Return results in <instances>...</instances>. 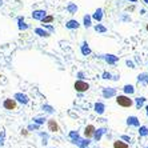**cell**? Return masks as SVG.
I'll return each instance as SVG.
<instances>
[{"mask_svg": "<svg viewBox=\"0 0 148 148\" xmlns=\"http://www.w3.org/2000/svg\"><path fill=\"white\" fill-rule=\"evenodd\" d=\"M116 104L121 108H131L134 106V100L130 97V95H119L116 96Z\"/></svg>", "mask_w": 148, "mask_h": 148, "instance_id": "1", "label": "cell"}, {"mask_svg": "<svg viewBox=\"0 0 148 148\" xmlns=\"http://www.w3.org/2000/svg\"><path fill=\"white\" fill-rule=\"evenodd\" d=\"M73 88H75L76 92L83 93V92H87V91L90 90V84L87 82H84L83 79H77L73 83Z\"/></svg>", "mask_w": 148, "mask_h": 148, "instance_id": "2", "label": "cell"}, {"mask_svg": "<svg viewBox=\"0 0 148 148\" xmlns=\"http://www.w3.org/2000/svg\"><path fill=\"white\" fill-rule=\"evenodd\" d=\"M117 95V90L114 88V87H104L103 90H101V96L104 99H112Z\"/></svg>", "mask_w": 148, "mask_h": 148, "instance_id": "3", "label": "cell"}, {"mask_svg": "<svg viewBox=\"0 0 148 148\" xmlns=\"http://www.w3.org/2000/svg\"><path fill=\"white\" fill-rule=\"evenodd\" d=\"M71 143L72 144H75V145H77L79 148H91L90 145H91V140L90 139H82L79 136L77 139H75V140H71Z\"/></svg>", "mask_w": 148, "mask_h": 148, "instance_id": "4", "label": "cell"}, {"mask_svg": "<svg viewBox=\"0 0 148 148\" xmlns=\"http://www.w3.org/2000/svg\"><path fill=\"white\" fill-rule=\"evenodd\" d=\"M101 59H103L107 64H110V66H115V64L119 62V56L112 55V53H106V55H101Z\"/></svg>", "mask_w": 148, "mask_h": 148, "instance_id": "5", "label": "cell"}, {"mask_svg": "<svg viewBox=\"0 0 148 148\" xmlns=\"http://www.w3.org/2000/svg\"><path fill=\"white\" fill-rule=\"evenodd\" d=\"M14 99L16 100L17 103H20V104H28L29 103V97L25 95V93H23V92H17V93H15L14 95Z\"/></svg>", "mask_w": 148, "mask_h": 148, "instance_id": "6", "label": "cell"}, {"mask_svg": "<svg viewBox=\"0 0 148 148\" xmlns=\"http://www.w3.org/2000/svg\"><path fill=\"white\" fill-rule=\"evenodd\" d=\"M3 107L8 111H14L17 107V101L15 99H5L3 101Z\"/></svg>", "mask_w": 148, "mask_h": 148, "instance_id": "7", "label": "cell"}, {"mask_svg": "<svg viewBox=\"0 0 148 148\" xmlns=\"http://www.w3.org/2000/svg\"><path fill=\"white\" fill-rule=\"evenodd\" d=\"M91 16H92V20L97 21V23H101V20H103V17H104V10L101 7L96 8L95 12H93Z\"/></svg>", "mask_w": 148, "mask_h": 148, "instance_id": "8", "label": "cell"}, {"mask_svg": "<svg viewBox=\"0 0 148 148\" xmlns=\"http://www.w3.org/2000/svg\"><path fill=\"white\" fill-rule=\"evenodd\" d=\"M107 128L106 127H100V128H97V130H95V132H93V136H92V139L95 141H100L101 140V138H103V135L104 134H107Z\"/></svg>", "mask_w": 148, "mask_h": 148, "instance_id": "9", "label": "cell"}, {"mask_svg": "<svg viewBox=\"0 0 148 148\" xmlns=\"http://www.w3.org/2000/svg\"><path fill=\"white\" fill-rule=\"evenodd\" d=\"M93 111H95V114L101 116V115L106 112V104L101 103V101H96V103L93 104Z\"/></svg>", "mask_w": 148, "mask_h": 148, "instance_id": "10", "label": "cell"}, {"mask_svg": "<svg viewBox=\"0 0 148 148\" xmlns=\"http://www.w3.org/2000/svg\"><path fill=\"white\" fill-rule=\"evenodd\" d=\"M125 123H127L128 127H136V128L140 127V120H139V117L134 116V115H132V116H128Z\"/></svg>", "mask_w": 148, "mask_h": 148, "instance_id": "11", "label": "cell"}, {"mask_svg": "<svg viewBox=\"0 0 148 148\" xmlns=\"http://www.w3.org/2000/svg\"><path fill=\"white\" fill-rule=\"evenodd\" d=\"M16 21H17V28H19L20 31H27V29H29V24H27L24 21V16H17Z\"/></svg>", "mask_w": 148, "mask_h": 148, "instance_id": "12", "label": "cell"}, {"mask_svg": "<svg viewBox=\"0 0 148 148\" xmlns=\"http://www.w3.org/2000/svg\"><path fill=\"white\" fill-rule=\"evenodd\" d=\"M47 127L49 132H59V124L55 119H48L47 120Z\"/></svg>", "mask_w": 148, "mask_h": 148, "instance_id": "13", "label": "cell"}, {"mask_svg": "<svg viewBox=\"0 0 148 148\" xmlns=\"http://www.w3.org/2000/svg\"><path fill=\"white\" fill-rule=\"evenodd\" d=\"M47 15V11L45 10H35L32 12V19L34 20H38V21H41V19Z\"/></svg>", "mask_w": 148, "mask_h": 148, "instance_id": "14", "label": "cell"}, {"mask_svg": "<svg viewBox=\"0 0 148 148\" xmlns=\"http://www.w3.org/2000/svg\"><path fill=\"white\" fill-rule=\"evenodd\" d=\"M95 130H96V128H95V125H93V124H88V125H86V128H84V138L92 139Z\"/></svg>", "mask_w": 148, "mask_h": 148, "instance_id": "15", "label": "cell"}, {"mask_svg": "<svg viewBox=\"0 0 148 148\" xmlns=\"http://www.w3.org/2000/svg\"><path fill=\"white\" fill-rule=\"evenodd\" d=\"M80 52H82L83 56H88L92 53V49H91V47L88 45L87 41H83L82 43V45H80Z\"/></svg>", "mask_w": 148, "mask_h": 148, "instance_id": "16", "label": "cell"}, {"mask_svg": "<svg viewBox=\"0 0 148 148\" xmlns=\"http://www.w3.org/2000/svg\"><path fill=\"white\" fill-rule=\"evenodd\" d=\"M34 32H35L36 35H38V36H40V38H49V36H51V34H49V32L47 31V29H44L43 27L35 28Z\"/></svg>", "mask_w": 148, "mask_h": 148, "instance_id": "17", "label": "cell"}, {"mask_svg": "<svg viewBox=\"0 0 148 148\" xmlns=\"http://www.w3.org/2000/svg\"><path fill=\"white\" fill-rule=\"evenodd\" d=\"M80 27V23L75 19H71V20L66 21V28L67 29H77Z\"/></svg>", "mask_w": 148, "mask_h": 148, "instance_id": "18", "label": "cell"}, {"mask_svg": "<svg viewBox=\"0 0 148 148\" xmlns=\"http://www.w3.org/2000/svg\"><path fill=\"white\" fill-rule=\"evenodd\" d=\"M66 10H67V12H68L69 15H75L77 11H79V7H77V4L76 3H68L67 4V7H66Z\"/></svg>", "mask_w": 148, "mask_h": 148, "instance_id": "19", "label": "cell"}, {"mask_svg": "<svg viewBox=\"0 0 148 148\" xmlns=\"http://www.w3.org/2000/svg\"><path fill=\"white\" fill-rule=\"evenodd\" d=\"M145 101H147V99H145L144 96H139V97H136V99L134 100V104L136 106V108H138V110H141V108L144 107Z\"/></svg>", "mask_w": 148, "mask_h": 148, "instance_id": "20", "label": "cell"}, {"mask_svg": "<svg viewBox=\"0 0 148 148\" xmlns=\"http://www.w3.org/2000/svg\"><path fill=\"white\" fill-rule=\"evenodd\" d=\"M83 25L86 28H91L92 27V16L90 14H86L83 16Z\"/></svg>", "mask_w": 148, "mask_h": 148, "instance_id": "21", "label": "cell"}, {"mask_svg": "<svg viewBox=\"0 0 148 148\" xmlns=\"http://www.w3.org/2000/svg\"><path fill=\"white\" fill-rule=\"evenodd\" d=\"M93 29H95L97 34H107V31H108V28L104 24H101V23H97V24L93 25Z\"/></svg>", "mask_w": 148, "mask_h": 148, "instance_id": "22", "label": "cell"}, {"mask_svg": "<svg viewBox=\"0 0 148 148\" xmlns=\"http://www.w3.org/2000/svg\"><path fill=\"white\" fill-rule=\"evenodd\" d=\"M112 147H114V148H130V144H128V143H125V141H123L120 139V140L114 141Z\"/></svg>", "mask_w": 148, "mask_h": 148, "instance_id": "23", "label": "cell"}, {"mask_svg": "<svg viewBox=\"0 0 148 148\" xmlns=\"http://www.w3.org/2000/svg\"><path fill=\"white\" fill-rule=\"evenodd\" d=\"M123 92L125 93V95H134L135 93V87L132 86V84H125V86L123 87Z\"/></svg>", "mask_w": 148, "mask_h": 148, "instance_id": "24", "label": "cell"}, {"mask_svg": "<svg viewBox=\"0 0 148 148\" xmlns=\"http://www.w3.org/2000/svg\"><path fill=\"white\" fill-rule=\"evenodd\" d=\"M139 128V136L140 138H147L148 136V127L147 125H140Z\"/></svg>", "mask_w": 148, "mask_h": 148, "instance_id": "25", "label": "cell"}, {"mask_svg": "<svg viewBox=\"0 0 148 148\" xmlns=\"http://www.w3.org/2000/svg\"><path fill=\"white\" fill-rule=\"evenodd\" d=\"M148 80V73H145V72H141V73H139L138 75V82L139 83H141V84H145V82Z\"/></svg>", "mask_w": 148, "mask_h": 148, "instance_id": "26", "label": "cell"}, {"mask_svg": "<svg viewBox=\"0 0 148 148\" xmlns=\"http://www.w3.org/2000/svg\"><path fill=\"white\" fill-rule=\"evenodd\" d=\"M53 20H55V17L52 16V15H45V16L41 19V23H43V24H51Z\"/></svg>", "mask_w": 148, "mask_h": 148, "instance_id": "27", "label": "cell"}, {"mask_svg": "<svg viewBox=\"0 0 148 148\" xmlns=\"http://www.w3.org/2000/svg\"><path fill=\"white\" fill-rule=\"evenodd\" d=\"M43 111H44L45 114H55V110H53V107L52 106H49V104H44L43 106Z\"/></svg>", "mask_w": 148, "mask_h": 148, "instance_id": "28", "label": "cell"}, {"mask_svg": "<svg viewBox=\"0 0 148 148\" xmlns=\"http://www.w3.org/2000/svg\"><path fill=\"white\" fill-rule=\"evenodd\" d=\"M32 120H34V123L39 124V125H43V124L45 123V120H47V119H45V117H43V116H36V117H34Z\"/></svg>", "mask_w": 148, "mask_h": 148, "instance_id": "29", "label": "cell"}, {"mask_svg": "<svg viewBox=\"0 0 148 148\" xmlns=\"http://www.w3.org/2000/svg\"><path fill=\"white\" fill-rule=\"evenodd\" d=\"M27 130L28 131H39V130H40V125L36 124V123H32V124H29V125L27 127Z\"/></svg>", "mask_w": 148, "mask_h": 148, "instance_id": "30", "label": "cell"}, {"mask_svg": "<svg viewBox=\"0 0 148 148\" xmlns=\"http://www.w3.org/2000/svg\"><path fill=\"white\" fill-rule=\"evenodd\" d=\"M80 135H79V132L77 131H69V134H68V138H69V140H75V139H77Z\"/></svg>", "mask_w": 148, "mask_h": 148, "instance_id": "31", "label": "cell"}, {"mask_svg": "<svg viewBox=\"0 0 148 148\" xmlns=\"http://www.w3.org/2000/svg\"><path fill=\"white\" fill-rule=\"evenodd\" d=\"M43 28L47 29L49 34H53V32H55V27H53L52 24H43Z\"/></svg>", "mask_w": 148, "mask_h": 148, "instance_id": "32", "label": "cell"}, {"mask_svg": "<svg viewBox=\"0 0 148 148\" xmlns=\"http://www.w3.org/2000/svg\"><path fill=\"white\" fill-rule=\"evenodd\" d=\"M101 79H104V80H112V73L108 72V71H104L103 75H101Z\"/></svg>", "mask_w": 148, "mask_h": 148, "instance_id": "33", "label": "cell"}, {"mask_svg": "<svg viewBox=\"0 0 148 148\" xmlns=\"http://www.w3.org/2000/svg\"><path fill=\"white\" fill-rule=\"evenodd\" d=\"M120 139H121L123 141H125V143H131V141H132L131 136H128V135H121Z\"/></svg>", "mask_w": 148, "mask_h": 148, "instance_id": "34", "label": "cell"}, {"mask_svg": "<svg viewBox=\"0 0 148 148\" xmlns=\"http://www.w3.org/2000/svg\"><path fill=\"white\" fill-rule=\"evenodd\" d=\"M4 143H5V135H4V132H1L0 134V147H3Z\"/></svg>", "mask_w": 148, "mask_h": 148, "instance_id": "35", "label": "cell"}, {"mask_svg": "<svg viewBox=\"0 0 148 148\" xmlns=\"http://www.w3.org/2000/svg\"><path fill=\"white\" fill-rule=\"evenodd\" d=\"M120 19L123 21H131V16H128V15H125V14H121Z\"/></svg>", "mask_w": 148, "mask_h": 148, "instance_id": "36", "label": "cell"}, {"mask_svg": "<svg viewBox=\"0 0 148 148\" xmlns=\"http://www.w3.org/2000/svg\"><path fill=\"white\" fill-rule=\"evenodd\" d=\"M125 64H127V67H130V68H135V63L132 62V60H125Z\"/></svg>", "mask_w": 148, "mask_h": 148, "instance_id": "37", "label": "cell"}, {"mask_svg": "<svg viewBox=\"0 0 148 148\" xmlns=\"http://www.w3.org/2000/svg\"><path fill=\"white\" fill-rule=\"evenodd\" d=\"M77 77H79V79H84V72L79 71V72H77Z\"/></svg>", "mask_w": 148, "mask_h": 148, "instance_id": "38", "label": "cell"}, {"mask_svg": "<svg viewBox=\"0 0 148 148\" xmlns=\"http://www.w3.org/2000/svg\"><path fill=\"white\" fill-rule=\"evenodd\" d=\"M21 135H23V136H28V130L27 131H21Z\"/></svg>", "mask_w": 148, "mask_h": 148, "instance_id": "39", "label": "cell"}, {"mask_svg": "<svg viewBox=\"0 0 148 148\" xmlns=\"http://www.w3.org/2000/svg\"><path fill=\"white\" fill-rule=\"evenodd\" d=\"M125 1H131V3H138V0H125Z\"/></svg>", "mask_w": 148, "mask_h": 148, "instance_id": "40", "label": "cell"}, {"mask_svg": "<svg viewBox=\"0 0 148 148\" xmlns=\"http://www.w3.org/2000/svg\"><path fill=\"white\" fill-rule=\"evenodd\" d=\"M145 115H147V117H148V106H145Z\"/></svg>", "mask_w": 148, "mask_h": 148, "instance_id": "41", "label": "cell"}, {"mask_svg": "<svg viewBox=\"0 0 148 148\" xmlns=\"http://www.w3.org/2000/svg\"><path fill=\"white\" fill-rule=\"evenodd\" d=\"M145 14V10H140V15H144Z\"/></svg>", "mask_w": 148, "mask_h": 148, "instance_id": "42", "label": "cell"}, {"mask_svg": "<svg viewBox=\"0 0 148 148\" xmlns=\"http://www.w3.org/2000/svg\"><path fill=\"white\" fill-rule=\"evenodd\" d=\"M143 3H144L145 5H148V0H143Z\"/></svg>", "mask_w": 148, "mask_h": 148, "instance_id": "43", "label": "cell"}, {"mask_svg": "<svg viewBox=\"0 0 148 148\" xmlns=\"http://www.w3.org/2000/svg\"><path fill=\"white\" fill-rule=\"evenodd\" d=\"M0 5H3V0H0Z\"/></svg>", "mask_w": 148, "mask_h": 148, "instance_id": "44", "label": "cell"}, {"mask_svg": "<svg viewBox=\"0 0 148 148\" xmlns=\"http://www.w3.org/2000/svg\"><path fill=\"white\" fill-rule=\"evenodd\" d=\"M145 29H147V32H148V24H147V25H145Z\"/></svg>", "mask_w": 148, "mask_h": 148, "instance_id": "45", "label": "cell"}, {"mask_svg": "<svg viewBox=\"0 0 148 148\" xmlns=\"http://www.w3.org/2000/svg\"><path fill=\"white\" fill-rule=\"evenodd\" d=\"M145 148H148V145H147V147H145Z\"/></svg>", "mask_w": 148, "mask_h": 148, "instance_id": "46", "label": "cell"}, {"mask_svg": "<svg viewBox=\"0 0 148 148\" xmlns=\"http://www.w3.org/2000/svg\"><path fill=\"white\" fill-rule=\"evenodd\" d=\"M0 77H1V75H0Z\"/></svg>", "mask_w": 148, "mask_h": 148, "instance_id": "47", "label": "cell"}]
</instances>
